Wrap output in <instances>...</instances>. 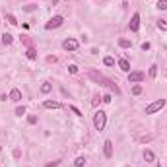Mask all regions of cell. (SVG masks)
<instances>
[{"instance_id": "1", "label": "cell", "mask_w": 167, "mask_h": 167, "mask_svg": "<svg viewBox=\"0 0 167 167\" xmlns=\"http://www.w3.org/2000/svg\"><path fill=\"white\" fill-rule=\"evenodd\" d=\"M89 76H91V78L95 80V82H101V86H105V88L113 89V91H115V93H121V89H119V86H117V84H113V82H111V80H109V78H105V76H103V74H99V72H95V70H91V72H89Z\"/></svg>"}, {"instance_id": "2", "label": "cell", "mask_w": 167, "mask_h": 167, "mask_svg": "<svg viewBox=\"0 0 167 167\" xmlns=\"http://www.w3.org/2000/svg\"><path fill=\"white\" fill-rule=\"evenodd\" d=\"M107 125V115L105 111H97L95 115H93V126H95V130H103Z\"/></svg>"}, {"instance_id": "3", "label": "cell", "mask_w": 167, "mask_h": 167, "mask_svg": "<svg viewBox=\"0 0 167 167\" xmlns=\"http://www.w3.org/2000/svg\"><path fill=\"white\" fill-rule=\"evenodd\" d=\"M163 107H165V99H158V101H153L150 103L148 107H146V115H153V113H158L161 111Z\"/></svg>"}, {"instance_id": "4", "label": "cell", "mask_w": 167, "mask_h": 167, "mask_svg": "<svg viewBox=\"0 0 167 167\" xmlns=\"http://www.w3.org/2000/svg\"><path fill=\"white\" fill-rule=\"evenodd\" d=\"M62 23H64V18H62V16H53V18L49 19V23L45 25V29H56V27H60Z\"/></svg>"}, {"instance_id": "5", "label": "cell", "mask_w": 167, "mask_h": 167, "mask_svg": "<svg viewBox=\"0 0 167 167\" xmlns=\"http://www.w3.org/2000/svg\"><path fill=\"white\" fill-rule=\"evenodd\" d=\"M146 80V74L144 72H140V70H136V72H128V82L130 84H140Z\"/></svg>"}, {"instance_id": "6", "label": "cell", "mask_w": 167, "mask_h": 167, "mask_svg": "<svg viewBox=\"0 0 167 167\" xmlns=\"http://www.w3.org/2000/svg\"><path fill=\"white\" fill-rule=\"evenodd\" d=\"M78 47H80V43L76 41V39H72V37H68V39L62 41V49H64V51H76Z\"/></svg>"}, {"instance_id": "7", "label": "cell", "mask_w": 167, "mask_h": 167, "mask_svg": "<svg viewBox=\"0 0 167 167\" xmlns=\"http://www.w3.org/2000/svg\"><path fill=\"white\" fill-rule=\"evenodd\" d=\"M128 27H130V31H138V27H140V14H138V12L132 16V19H130V23H128Z\"/></svg>"}, {"instance_id": "8", "label": "cell", "mask_w": 167, "mask_h": 167, "mask_svg": "<svg viewBox=\"0 0 167 167\" xmlns=\"http://www.w3.org/2000/svg\"><path fill=\"white\" fill-rule=\"evenodd\" d=\"M10 101H14V103H19V101H22V91H19L18 88H14L12 91H10Z\"/></svg>"}, {"instance_id": "9", "label": "cell", "mask_w": 167, "mask_h": 167, "mask_svg": "<svg viewBox=\"0 0 167 167\" xmlns=\"http://www.w3.org/2000/svg\"><path fill=\"white\" fill-rule=\"evenodd\" d=\"M103 146H105V148H103L105 158H111V155H113V142H111V140H105V144H103Z\"/></svg>"}, {"instance_id": "10", "label": "cell", "mask_w": 167, "mask_h": 167, "mask_svg": "<svg viewBox=\"0 0 167 167\" xmlns=\"http://www.w3.org/2000/svg\"><path fill=\"white\" fill-rule=\"evenodd\" d=\"M119 68H121L122 72H130V62L126 60V58H121V60H119Z\"/></svg>"}, {"instance_id": "11", "label": "cell", "mask_w": 167, "mask_h": 167, "mask_svg": "<svg viewBox=\"0 0 167 167\" xmlns=\"http://www.w3.org/2000/svg\"><path fill=\"white\" fill-rule=\"evenodd\" d=\"M43 105H45V109H58V107H60V103H58V101H51V99H47V101H43Z\"/></svg>"}, {"instance_id": "12", "label": "cell", "mask_w": 167, "mask_h": 167, "mask_svg": "<svg viewBox=\"0 0 167 167\" xmlns=\"http://www.w3.org/2000/svg\"><path fill=\"white\" fill-rule=\"evenodd\" d=\"M144 159L148 163H152V161H155V153L152 152V150H144Z\"/></svg>"}, {"instance_id": "13", "label": "cell", "mask_w": 167, "mask_h": 167, "mask_svg": "<svg viewBox=\"0 0 167 167\" xmlns=\"http://www.w3.org/2000/svg\"><path fill=\"white\" fill-rule=\"evenodd\" d=\"M25 56H27L29 60H35V58H37V51H35V49H27V51H25Z\"/></svg>"}, {"instance_id": "14", "label": "cell", "mask_w": 167, "mask_h": 167, "mask_svg": "<svg viewBox=\"0 0 167 167\" xmlns=\"http://www.w3.org/2000/svg\"><path fill=\"white\" fill-rule=\"evenodd\" d=\"M12 41H14V37H12L10 33H4V35H2V43H4V45H12Z\"/></svg>"}, {"instance_id": "15", "label": "cell", "mask_w": 167, "mask_h": 167, "mask_svg": "<svg viewBox=\"0 0 167 167\" xmlns=\"http://www.w3.org/2000/svg\"><path fill=\"white\" fill-rule=\"evenodd\" d=\"M84 165H86V158H84V155L76 158V161H74V167H84Z\"/></svg>"}, {"instance_id": "16", "label": "cell", "mask_w": 167, "mask_h": 167, "mask_svg": "<svg viewBox=\"0 0 167 167\" xmlns=\"http://www.w3.org/2000/svg\"><path fill=\"white\" fill-rule=\"evenodd\" d=\"M4 18H6V22H8V23H12V25H18V19H16L12 14H4Z\"/></svg>"}, {"instance_id": "17", "label": "cell", "mask_w": 167, "mask_h": 167, "mask_svg": "<svg viewBox=\"0 0 167 167\" xmlns=\"http://www.w3.org/2000/svg\"><path fill=\"white\" fill-rule=\"evenodd\" d=\"M53 89V86L49 82H43V86H41V93H49Z\"/></svg>"}, {"instance_id": "18", "label": "cell", "mask_w": 167, "mask_h": 167, "mask_svg": "<svg viewBox=\"0 0 167 167\" xmlns=\"http://www.w3.org/2000/svg\"><path fill=\"white\" fill-rule=\"evenodd\" d=\"M119 45H121L122 49H130V47H132V43H130L128 39H121V41H119Z\"/></svg>"}, {"instance_id": "19", "label": "cell", "mask_w": 167, "mask_h": 167, "mask_svg": "<svg viewBox=\"0 0 167 167\" xmlns=\"http://www.w3.org/2000/svg\"><path fill=\"white\" fill-rule=\"evenodd\" d=\"M132 93H134V95H140V93H142V86H140V84H134V86H132Z\"/></svg>"}, {"instance_id": "20", "label": "cell", "mask_w": 167, "mask_h": 167, "mask_svg": "<svg viewBox=\"0 0 167 167\" xmlns=\"http://www.w3.org/2000/svg\"><path fill=\"white\" fill-rule=\"evenodd\" d=\"M158 29H161V31H167V22H165V19H159V22H158Z\"/></svg>"}, {"instance_id": "21", "label": "cell", "mask_w": 167, "mask_h": 167, "mask_svg": "<svg viewBox=\"0 0 167 167\" xmlns=\"http://www.w3.org/2000/svg\"><path fill=\"white\" fill-rule=\"evenodd\" d=\"M103 62H105V66H113V64H115V58H113V56H105Z\"/></svg>"}, {"instance_id": "22", "label": "cell", "mask_w": 167, "mask_h": 167, "mask_svg": "<svg viewBox=\"0 0 167 167\" xmlns=\"http://www.w3.org/2000/svg\"><path fill=\"white\" fill-rule=\"evenodd\" d=\"M155 74H158V66L152 64L150 66V78H155Z\"/></svg>"}, {"instance_id": "23", "label": "cell", "mask_w": 167, "mask_h": 167, "mask_svg": "<svg viewBox=\"0 0 167 167\" xmlns=\"http://www.w3.org/2000/svg\"><path fill=\"white\" fill-rule=\"evenodd\" d=\"M16 115H18V117H22V115H25V107H23V105H19V107H16Z\"/></svg>"}, {"instance_id": "24", "label": "cell", "mask_w": 167, "mask_h": 167, "mask_svg": "<svg viewBox=\"0 0 167 167\" xmlns=\"http://www.w3.org/2000/svg\"><path fill=\"white\" fill-rule=\"evenodd\" d=\"M68 109H70V111H72V113H74V115H78V117H82V111H80L78 107H74V105H70V107H68Z\"/></svg>"}, {"instance_id": "25", "label": "cell", "mask_w": 167, "mask_h": 167, "mask_svg": "<svg viewBox=\"0 0 167 167\" xmlns=\"http://www.w3.org/2000/svg\"><path fill=\"white\" fill-rule=\"evenodd\" d=\"M158 8L159 10H167V0H159V2H158Z\"/></svg>"}, {"instance_id": "26", "label": "cell", "mask_w": 167, "mask_h": 167, "mask_svg": "<svg viewBox=\"0 0 167 167\" xmlns=\"http://www.w3.org/2000/svg\"><path fill=\"white\" fill-rule=\"evenodd\" d=\"M68 72H70V74H78V66H76V64H70L68 66Z\"/></svg>"}, {"instance_id": "27", "label": "cell", "mask_w": 167, "mask_h": 167, "mask_svg": "<svg viewBox=\"0 0 167 167\" xmlns=\"http://www.w3.org/2000/svg\"><path fill=\"white\" fill-rule=\"evenodd\" d=\"M111 99H113L111 95H109V93H105V95L101 97V101H103V103H111Z\"/></svg>"}, {"instance_id": "28", "label": "cell", "mask_w": 167, "mask_h": 167, "mask_svg": "<svg viewBox=\"0 0 167 167\" xmlns=\"http://www.w3.org/2000/svg\"><path fill=\"white\" fill-rule=\"evenodd\" d=\"M27 122H29V125H35V122H37V117L29 115V117H27Z\"/></svg>"}, {"instance_id": "29", "label": "cell", "mask_w": 167, "mask_h": 167, "mask_svg": "<svg viewBox=\"0 0 167 167\" xmlns=\"http://www.w3.org/2000/svg\"><path fill=\"white\" fill-rule=\"evenodd\" d=\"M142 51H150V43H148V41L142 43Z\"/></svg>"}, {"instance_id": "30", "label": "cell", "mask_w": 167, "mask_h": 167, "mask_svg": "<svg viewBox=\"0 0 167 167\" xmlns=\"http://www.w3.org/2000/svg\"><path fill=\"white\" fill-rule=\"evenodd\" d=\"M35 8H37V6H25L23 10H25V12H31V10H35Z\"/></svg>"}, {"instance_id": "31", "label": "cell", "mask_w": 167, "mask_h": 167, "mask_svg": "<svg viewBox=\"0 0 167 167\" xmlns=\"http://www.w3.org/2000/svg\"><path fill=\"white\" fill-rule=\"evenodd\" d=\"M56 165H58V161H53V163H49L47 167H56Z\"/></svg>"}, {"instance_id": "32", "label": "cell", "mask_w": 167, "mask_h": 167, "mask_svg": "<svg viewBox=\"0 0 167 167\" xmlns=\"http://www.w3.org/2000/svg\"><path fill=\"white\" fill-rule=\"evenodd\" d=\"M51 2H53V4H56V2H58V0H51Z\"/></svg>"}, {"instance_id": "33", "label": "cell", "mask_w": 167, "mask_h": 167, "mask_svg": "<svg viewBox=\"0 0 167 167\" xmlns=\"http://www.w3.org/2000/svg\"><path fill=\"white\" fill-rule=\"evenodd\" d=\"M0 152H2V146H0Z\"/></svg>"}, {"instance_id": "34", "label": "cell", "mask_w": 167, "mask_h": 167, "mask_svg": "<svg viewBox=\"0 0 167 167\" xmlns=\"http://www.w3.org/2000/svg\"><path fill=\"white\" fill-rule=\"evenodd\" d=\"M158 167H161V165H158Z\"/></svg>"}]
</instances>
